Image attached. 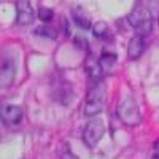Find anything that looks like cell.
Masks as SVG:
<instances>
[{
  "instance_id": "6da1fadb",
  "label": "cell",
  "mask_w": 159,
  "mask_h": 159,
  "mask_svg": "<svg viewBox=\"0 0 159 159\" xmlns=\"http://www.w3.org/2000/svg\"><path fill=\"white\" fill-rule=\"evenodd\" d=\"M127 22L135 30V35H142V37L150 35L153 32V27H154V19H153L151 11L143 3H139V2L129 13Z\"/></svg>"
},
{
  "instance_id": "7a4b0ae2",
  "label": "cell",
  "mask_w": 159,
  "mask_h": 159,
  "mask_svg": "<svg viewBox=\"0 0 159 159\" xmlns=\"http://www.w3.org/2000/svg\"><path fill=\"white\" fill-rule=\"evenodd\" d=\"M105 100H107V84L103 83V80L97 83H91L84 102V115L88 118L97 116L105 107Z\"/></svg>"
},
{
  "instance_id": "3957f363",
  "label": "cell",
  "mask_w": 159,
  "mask_h": 159,
  "mask_svg": "<svg viewBox=\"0 0 159 159\" xmlns=\"http://www.w3.org/2000/svg\"><path fill=\"white\" fill-rule=\"evenodd\" d=\"M116 115L119 118V121H121L123 124H126V126H129V127L140 126L142 121H143L142 111L139 108L137 102L132 97H127L119 103V107L116 110Z\"/></svg>"
},
{
  "instance_id": "277c9868",
  "label": "cell",
  "mask_w": 159,
  "mask_h": 159,
  "mask_svg": "<svg viewBox=\"0 0 159 159\" xmlns=\"http://www.w3.org/2000/svg\"><path fill=\"white\" fill-rule=\"evenodd\" d=\"M16 72H18V61L13 56L11 51H5L2 64H0V86L8 88L15 83L16 80Z\"/></svg>"
},
{
  "instance_id": "5b68a950",
  "label": "cell",
  "mask_w": 159,
  "mask_h": 159,
  "mask_svg": "<svg viewBox=\"0 0 159 159\" xmlns=\"http://www.w3.org/2000/svg\"><path fill=\"white\" fill-rule=\"evenodd\" d=\"M105 134V126L102 119H91L83 129V142L88 148H94Z\"/></svg>"
},
{
  "instance_id": "8992f818",
  "label": "cell",
  "mask_w": 159,
  "mask_h": 159,
  "mask_svg": "<svg viewBox=\"0 0 159 159\" xmlns=\"http://www.w3.org/2000/svg\"><path fill=\"white\" fill-rule=\"evenodd\" d=\"M22 115H24L22 108L18 107V105H3L2 113H0L5 126H16V124H19L21 119H22Z\"/></svg>"
},
{
  "instance_id": "52a82bcc",
  "label": "cell",
  "mask_w": 159,
  "mask_h": 159,
  "mask_svg": "<svg viewBox=\"0 0 159 159\" xmlns=\"http://www.w3.org/2000/svg\"><path fill=\"white\" fill-rule=\"evenodd\" d=\"M16 10H18L16 22L19 25L32 24V21H34V8H32L29 0H19V2L16 3Z\"/></svg>"
},
{
  "instance_id": "ba28073f",
  "label": "cell",
  "mask_w": 159,
  "mask_h": 159,
  "mask_svg": "<svg viewBox=\"0 0 159 159\" xmlns=\"http://www.w3.org/2000/svg\"><path fill=\"white\" fill-rule=\"evenodd\" d=\"M147 51V42H145V37L142 35H135L130 38V42L127 45V57L135 61L139 59L143 52Z\"/></svg>"
},
{
  "instance_id": "9c48e42d",
  "label": "cell",
  "mask_w": 159,
  "mask_h": 159,
  "mask_svg": "<svg viewBox=\"0 0 159 159\" xmlns=\"http://www.w3.org/2000/svg\"><path fill=\"white\" fill-rule=\"evenodd\" d=\"M86 73H88V78L91 83H97V81H102V78L105 76L102 67L99 61H94V59H88L86 61Z\"/></svg>"
},
{
  "instance_id": "30bf717a",
  "label": "cell",
  "mask_w": 159,
  "mask_h": 159,
  "mask_svg": "<svg viewBox=\"0 0 159 159\" xmlns=\"http://www.w3.org/2000/svg\"><path fill=\"white\" fill-rule=\"evenodd\" d=\"M116 62H118V56L113 54V52H108V51H103L99 57V64H100V67H102L105 75H110L115 70Z\"/></svg>"
},
{
  "instance_id": "8fae6325",
  "label": "cell",
  "mask_w": 159,
  "mask_h": 159,
  "mask_svg": "<svg viewBox=\"0 0 159 159\" xmlns=\"http://www.w3.org/2000/svg\"><path fill=\"white\" fill-rule=\"evenodd\" d=\"M92 35H94L97 40H102V42H108L111 40V30L108 27L107 22L103 21H99L92 25Z\"/></svg>"
},
{
  "instance_id": "7c38bea8",
  "label": "cell",
  "mask_w": 159,
  "mask_h": 159,
  "mask_svg": "<svg viewBox=\"0 0 159 159\" xmlns=\"http://www.w3.org/2000/svg\"><path fill=\"white\" fill-rule=\"evenodd\" d=\"M72 16H73V21H75V24L78 25V27H81V29H84V30H89V27H91V19H89V16L86 15L81 8L72 10Z\"/></svg>"
},
{
  "instance_id": "4fadbf2b",
  "label": "cell",
  "mask_w": 159,
  "mask_h": 159,
  "mask_svg": "<svg viewBox=\"0 0 159 159\" xmlns=\"http://www.w3.org/2000/svg\"><path fill=\"white\" fill-rule=\"evenodd\" d=\"M35 35H38V37H45V38H57V32L51 27V25H48V24H43V25H40V27H37L35 29Z\"/></svg>"
},
{
  "instance_id": "5bb4252c",
  "label": "cell",
  "mask_w": 159,
  "mask_h": 159,
  "mask_svg": "<svg viewBox=\"0 0 159 159\" xmlns=\"http://www.w3.org/2000/svg\"><path fill=\"white\" fill-rule=\"evenodd\" d=\"M38 18L43 22H51L52 18H54V13H52V10H48V8H40L38 10Z\"/></svg>"
},
{
  "instance_id": "9a60e30c",
  "label": "cell",
  "mask_w": 159,
  "mask_h": 159,
  "mask_svg": "<svg viewBox=\"0 0 159 159\" xmlns=\"http://www.w3.org/2000/svg\"><path fill=\"white\" fill-rule=\"evenodd\" d=\"M59 157H61V159H75V154L72 153L69 143H64L62 147H61V150H59Z\"/></svg>"
},
{
  "instance_id": "2e32d148",
  "label": "cell",
  "mask_w": 159,
  "mask_h": 159,
  "mask_svg": "<svg viewBox=\"0 0 159 159\" xmlns=\"http://www.w3.org/2000/svg\"><path fill=\"white\" fill-rule=\"evenodd\" d=\"M154 150H156V153H159V140L154 143Z\"/></svg>"
},
{
  "instance_id": "e0dca14e",
  "label": "cell",
  "mask_w": 159,
  "mask_h": 159,
  "mask_svg": "<svg viewBox=\"0 0 159 159\" xmlns=\"http://www.w3.org/2000/svg\"><path fill=\"white\" fill-rule=\"evenodd\" d=\"M151 159H159V153H157V154H154V156H153Z\"/></svg>"
},
{
  "instance_id": "ac0fdd59",
  "label": "cell",
  "mask_w": 159,
  "mask_h": 159,
  "mask_svg": "<svg viewBox=\"0 0 159 159\" xmlns=\"http://www.w3.org/2000/svg\"><path fill=\"white\" fill-rule=\"evenodd\" d=\"M153 2H156V3H159V0H153Z\"/></svg>"
},
{
  "instance_id": "d6986e66",
  "label": "cell",
  "mask_w": 159,
  "mask_h": 159,
  "mask_svg": "<svg viewBox=\"0 0 159 159\" xmlns=\"http://www.w3.org/2000/svg\"><path fill=\"white\" fill-rule=\"evenodd\" d=\"M157 25H159V16H157Z\"/></svg>"
}]
</instances>
